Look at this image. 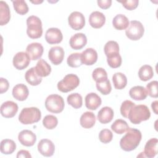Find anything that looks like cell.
Returning <instances> with one entry per match:
<instances>
[{
  "instance_id": "6da1fadb",
  "label": "cell",
  "mask_w": 158,
  "mask_h": 158,
  "mask_svg": "<svg viewBox=\"0 0 158 158\" xmlns=\"http://www.w3.org/2000/svg\"><path fill=\"white\" fill-rule=\"evenodd\" d=\"M142 135L139 130L129 128L126 134L120 141V146L125 151H131L135 149L141 140Z\"/></svg>"
},
{
  "instance_id": "7a4b0ae2",
  "label": "cell",
  "mask_w": 158,
  "mask_h": 158,
  "mask_svg": "<svg viewBox=\"0 0 158 158\" xmlns=\"http://www.w3.org/2000/svg\"><path fill=\"white\" fill-rule=\"evenodd\" d=\"M151 117V112L147 106L144 104L135 105L129 111L127 118L133 124H139L143 121L148 120Z\"/></svg>"
},
{
  "instance_id": "3957f363",
  "label": "cell",
  "mask_w": 158,
  "mask_h": 158,
  "mask_svg": "<svg viewBox=\"0 0 158 158\" xmlns=\"http://www.w3.org/2000/svg\"><path fill=\"white\" fill-rule=\"evenodd\" d=\"M41 117V111L38 108L35 107H25L21 110L19 115V120L22 124L28 125L39 122Z\"/></svg>"
},
{
  "instance_id": "277c9868",
  "label": "cell",
  "mask_w": 158,
  "mask_h": 158,
  "mask_svg": "<svg viewBox=\"0 0 158 158\" xmlns=\"http://www.w3.org/2000/svg\"><path fill=\"white\" fill-rule=\"evenodd\" d=\"M27 34L31 39L40 38L43 34L41 19L35 15H31L27 19Z\"/></svg>"
},
{
  "instance_id": "5b68a950",
  "label": "cell",
  "mask_w": 158,
  "mask_h": 158,
  "mask_svg": "<svg viewBox=\"0 0 158 158\" xmlns=\"http://www.w3.org/2000/svg\"><path fill=\"white\" fill-rule=\"evenodd\" d=\"M46 109L50 112L59 114L61 112L65 106L64 99L58 94H51L47 97L45 101Z\"/></svg>"
},
{
  "instance_id": "8992f818",
  "label": "cell",
  "mask_w": 158,
  "mask_h": 158,
  "mask_svg": "<svg viewBox=\"0 0 158 158\" xmlns=\"http://www.w3.org/2000/svg\"><path fill=\"white\" fill-rule=\"evenodd\" d=\"M80 84L78 77L75 74L66 75L64 78L58 82L57 89L62 93H67L75 89Z\"/></svg>"
},
{
  "instance_id": "52a82bcc",
  "label": "cell",
  "mask_w": 158,
  "mask_h": 158,
  "mask_svg": "<svg viewBox=\"0 0 158 158\" xmlns=\"http://www.w3.org/2000/svg\"><path fill=\"white\" fill-rule=\"evenodd\" d=\"M144 28L143 24L137 20H132L125 30L127 38L133 41L139 40L144 35Z\"/></svg>"
},
{
  "instance_id": "ba28073f",
  "label": "cell",
  "mask_w": 158,
  "mask_h": 158,
  "mask_svg": "<svg viewBox=\"0 0 158 158\" xmlns=\"http://www.w3.org/2000/svg\"><path fill=\"white\" fill-rule=\"evenodd\" d=\"M70 27L75 30H80L85 25V18L83 14L78 11L72 12L68 17Z\"/></svg>"
},
{
  "instance_id": "9c48e42d",
  "label": "cell",
  "mask_w": 158,
  "mask_h": 158,
  "mask_svg": "<svg viewBox=\"0 0 158 158\" xmlns=\"http://www.w3.org/2000/svg\"><path fill=\"white\" fill-rule=\"evenodd\" d=\"M30 57L25 52H19L13 57V65L17 70H23L27 68L30 62Z\"/></svg>"
},
{
  "instance_id": "30bf717a",
  "label": "cell",
  "mask_w": 158,
  "mask_h": 158,
  "mask_svg": "<svg viewBox=\"0 0 158 158\" xmlns=\"http://www.w3.org/2000/svg\"><path fill=\"white\" fill-rule=\"evenodd\" d=\"M18 139L22 145L30 147L33 146L36 143V136L31 130H23L19 133Z\"/></svg>"
},
{
  "instance_id": "8fae6325",
  "label": "cell",
  "mask_w": 158,
  "mask_h": 158,
  "mask_svg": "<svg viewBox=\"0 0 158 158\" xmlns=\"http://www.w3.org/2000/svg\"><path fill=\"white\" fill-rule=\"evenodd\" d=\"M38 150L43 156L51 157L54 153L55 146L51 140L43 139L38 144Z\"/></svg>"
},
{
  "instance_id": "7c38bea8",
  "label": "cell",
  "mask_w": 158,
  "mask_h": 158,
  "mask_svg": "<svg viewBox=\"0 0 158 158\" xmlns=\"http://www.w3.org/2000/svg\"><path fill=\"white\" fill-rule=\"evenodd\" d=\"M64 50L60 46H54L51 48L48 52V57L54 65H59L64 58Z\"/></svg>"
},
{
  "instance_id": "4fadbf2b",
  "label": "cell",
  "mask_w": 158,
  "mask_h": 158,
  "mask_svg": "<svg viewBox=\"0 0 158 158\" xmlns=\"http://www.w3.org/2000/svg\"><path fill=\"white\" fill-rule=\"evenodd\" d=\"M18 109L17 103L12 101H7L1 106V114L5 118H12L15 115Z\"/></svg>"
},
{
  "instance_id": "5bb4252c",
  "label": "cell",
  "mask_w": 158,
  "mask_h": 158,
  "mask_svg": "<svg viewBox=\"0 0 158 158\" xmlns=\"http://www.w3.org/2000/svg\"><path fill=\"white\" fill-rule=\"evenodd\" d=\"M63 39L61 31L57 28H50L45 34V40L49 44L60 43Z\"/></svg>"
},
{
  "instance_id": "9a60e30c",
  "label": "cell",
  "mask_w": 158,
  "mask_h": 158,
  "mask_svg": "<svg viewBox=\"0 0 158 158\" xmlns=\"http://www.w3.org/2000/svg\"><path fill=\"white\" fill-rule=\"evenodd\" d=\"M43 46L39 43H30L26 48V52L33 60L40 59L43 54Z\"/></svg>"
},
{
  "instance_id": "2e32d148",
  "label": "cell",
  "mask_w": 158,
  "mask_h": 158,
  "mask_svg": "<svg viewBox=\"0 0 158 158\" xmlns=\"http://www.w3.org/2000/svg\"><path fill=\"white\" fill-rule=\"evenodd\" d=\"M87 43L86 35L83 33H78L71 36L69 44L70 47L75 50L82 49Z\"/></svg>"
},
{
  "instance_id": "e0dca14e",
  "label": "cell",
  "mask_w": 158,
  "mask_h": 158,
  "mask_svg": "<svg viewBox=\"0 0 158 158\" xmlns=\"http://www.w3.org/2000/svg\"><path fill=\"white\" fill-rule=\"evenodd\" d=\"M82 63L86 65H92L98 60V53L93 48H87L81 53Z\"/></svg>"
},
{
  "instance_id": "ac0fdd59",
  "label": "cell",
  "mask_w": 158,
  "mask_h": 158,
  "mask_svg": "<svg viewBox=\"0 0 158 158\" xmlns=\"http://www.w3.org/2000/svg\"><path fill=\"white\" fill-rule=\"evenodd\" d=\"M89 22L93 28H100L106 22V17L101 12L94 11L89 15Z\"/></svg>"
},
{
  "instance_id": "d6986e66",
  "label": "cell",
  "mask_w": 158,
  "mask_h": 158,
  "mask_svg": "<svg viewBox=\"0 0 158 158\" xmlns=\"http://www.w3.org/2000/svg\"><path fill=\"white\" fill-rule=\"evenodd\" d=\"M28 89L27 86L24 84H17L12 89V96L15 99L18 101H25L28 98Z\"/></svg>"
},
{
  "instance_id": "ffe728a7",
  "label": "cell",
  "mask_w": 158,
  "mask_h": 158,
  "mask_svg": "<svg viewBox=\"0 0 158 158\" xmlns=\"http://www.w3.org/2000/svg\"><path fill=\"white\" fill-rule=\"evenodd\" d=\"M114 115V110L110 107H103L98 113L97 118L98 121L102 123L106 124L112 121Z\"/></svg>"
},
{
  "instance_id": "44dd1931",
  "label": "cell",
  "mask_w": 158,
  "mask_h": 158,
  "mask_svg": "<svg viewBox=\"0 0 158 158\" xmlns=\"http://www.w3.org/2000/svg\"><path fill=\"white\" fill-rule=\"evenodd\" d=\"M102 101L100 98L95 93H90L85 97V106L89 110H96L101 104Z\"/></svg>"
},
{
  "instance_id": "7402d4cb",
  "label": "cell",
  "mask_w": 158,
  "mask_h": 158,
  "mask_svg": "<svg viewBox=\"0 0 158 158\" xmlns=\"http://www.w3.org/2000/svg\"><path fill=\"white\" fill-rule=\"evenodd\" d=\"M157 143L158 140L156 138H151L146 142L143 152L145 157L148 158H152L157 155Z\"/></svg>"
},
{
  "instance_id": "603a6c76",
  "label": "cell",
  "mask_w": 158,
  "mask_h": 158,
  "mask_svg": "<svg viewBox=\"0 0 158 158\" xmlns=\"http://www.w3.org/2000/svg\"><path fill=\"white\" fill-rule=\"evenodd\" d=\"M80 122L84 128H91L96 123V116L92 112H85L80 117Z\"/></svg>"
},
{
  "instance_id": "cb8c5ba5",
  "label": "cell",
  "mask_w": 158,
  "mask_h": 158,
  "mask_svg": "<svg viewBox=\"0 0 158 158\" xmlns=\"http://www.w3.org/2000/svg\"><path fill=\"white\" fill-rule=\"evenodd\" d=\"M35 69L36 73L40 77H47L51 72V67L49 64H48L46 61L42 59H40L38 61Z\"/></svg>"
},
{
  "instance_id": "d4e9b609",
  "label": "cell",
  "mask_w": 158,
  "mask_h": 158,
  "mask_svg": "<svg viewBox=\"0 0 158 158\" xmlns=\"http://www.w3.org/2000/svg\"><path fill=\"white\" fill-rule=\"evenodd\" d=\"M129 95L134 100L142 101L146 98L148 94L146 88L143 86H135L130 89Z\"/></svg>"
},
{
  "instance_id": "484cf974",
  "label": "cell",
  "mask_w": 158,
  "mask_h": 158,
  "mask_svg": "<svg viewBox=\"0 0 158 158\" xmlns=\"http://www.w3.org/2000/svg\"><path fill=\"white\" fill-rule=\"evenodd\" d=\"M130 22L128 19L123 14H118L115 16L112 20V25L116 30H125L129 26Z\"/></svg>"
},
{
  "instance_id": "4316f807",
  "label": "cell",
  "mask_w": 158,
  "mask_h": 158,
  "mask_svg": "<svg viewBox=\"0 0 158 158\" xmlns=\"http://www.w3.org/2000/svg\"><path fill=\"white\" fill-rule=\"evenodd\" d=\"M25 78L27 82L32 86H37L42 81V78L36 73L35 67H31L26 72Z\"/></svg>"
},
{
  "instance_id": "83f0119b",
  "label": "cell",
  "mask_w": 158,
  "mask_h": 158,
  "mask_svg": "<svg viewBox=\"0 0 158 158\" xmlns=\"http://www.w3.org/2000/svg\"><path fill=\"white\" fill-rule=\"evenodd\" d=\"M0 25H6L10 20V12L7 4L2 1L0 2Z\"/></svg>"
},
{
  "instance_id": "f1b7e54d",
  "label": "cell",
  "mask_w": 158,
  "mask_h": 158,
  "mask_svg": "<svg viewBox=\"0 0 158 158\" xmlns=\"http://www.w3.org/2000/svg\"><path fill=\"white\" fill-rule=\"evenodd\" d=\"M112 81L115 89H122L127 86V78L123 73L117 72L112 76Z\"/></svg>"
},
{
  "instance_id": "f546056e",
  "label": "cell",
  "mask_w": 158,
  "mask_h": 158,
  "mask_svg": "<svg viewBox=\"0 0 158 158\" xmlns=\"http://www.w3.org/2000/svg\"><path fill=\"white\" fill-rule=\"evenodd\" d=\"M16 149L15 143L10 139H2L1 142L0 150L4 154H11Z\"/></svg>"
},
{
  "instance_id": "4dcf8cb0",
  "label": "cell",
  "mask_w": 158,
  "mask_h": 158,
  "mask_svg": "<svg viewBox=\"0 0 158 158\" xmlns=\"http://www.w3.org/2000/svg\"><path fill=\"white\" fill-rule=\"evenodd\" d=\"M154 76L152 67L149 65L141 66L138 71V77L141 81H146L151 79Z\"/></svg>"
},
{
  "instance_id": "1f68e13d",
  "label": "cell",
  "mask_w": 158,
  "mask_h": 158,
  "mask_svg": "<svg viewBox=\"0 0 158 158\" xmlns=\"http://www.w3.org/2000/svg\"><path fill=\"white\" fill-rule=\"evenodd\" d=\"M128 128L129 126L127 122L122 119H117L111 125L112 130L119 135L125 133Z\"/></svg>"
},
{
  "instance_id": "d6a6232c",
  "label": "cell",
  "mask_w": 158,
  "mask_h": 158,
  "mask_svg": "<svg viewBox=\"0 0 158 158\" xmlns=\"http://www.w3.org/2000/svg\"><path fill=\"white\" fill-rule=\"evenodd\" d=\"M67 101L69 105L74 109H79L82 106L83 99L82 96L77 93H72L67 96Z\"/></svg>"
},
{
  "instance_id": "836d02e7",
  "label": "cell",
  "mask_w": 158,
  "mask_h": 158,
  "mask_svg": "<svg viewBox=\"0 0 158 158\" xmlns=\"http://www.w3.org/2000/svg\"><path fill=\"white\" fill-rule=\"evenodd\" d=\"M67 63L69 67L73 68H77L81 66L83 64L81 53L75 52L69 55L67 59Z\"/></svg>"
},
{
  "instance_id": "e575fe53",
  "label": "cell",
  "mask_w": 158,
  "mask_h": 158,
  "mask_svg": "<svg viewBox=\"0 0 158 158\" xmlns=\"http://www.w3.org/2000/svg\"><path fill=\"white\" fill-rule=\"evenodd\" d=\"M107 62L111 68L116 69L119 67L122 64V57L119 52L114 53L107 56Z\"/></svg>"
},
{
  "instance_id": "d590c367",
  "label": "cell",
  "mask_w": 158,
  "mask_h": 158,
  "mask_svg": "<svg viewBox=\"0 0 158 158\" xmlns=\"http://www.w3.org/2000/svg\"><path fill=\"white\" fill-rule=\"evenodd\" d=\"M12 4L15 12L20 15H25L28 12V7L27 2L23 0L12 1Z\"/></svg>"
},
{
  "instance_id": "8d00e7d4",
  "label": "cell",
  "mask_w": 158,
  "mask_h": 158,
  "mask_svg": "<svg viewBox=\"0 0 158 158\" xmlns=\"http://www.w3.org/2000/svg\"><path fill=\"white\" fill-rule=\"evenodd\" d=\"M58 124V120L57 117L52 115H46L43 120V126L48 129L52 130L57 127Z\"/></svg>"
},
{
  "instance_id": "74e56055",
  "label": "cell",
  "mask_w": 158,
  "mask_h": 158,
  "mask_svg": "<svg viewBox=\"0 0 158 158\" xmlns=\"http://www.w3.org/2000/svg\"><path fill=\"white\" fill-rule=\"evenodd\" d=\"M104 51L106 57L114 53H118L119 52L118 44L115 41H109L106 43Z\"/></svg>"
},
{
  "instance_id": "f35d334b",
  "label": "cell",
  "mask_w": 158,
  "mask_h": 158,
  "mask_svg": "<svg viewBox=\"0 0 158 158\" xmlns=\"http://www.w3.org/2000/svg\"><path fill=\"white\" fill-rule=\"evenodd\" d=\"M92 77L93 80L96 81V83L101 82L104 80H106L107 78V73L106 71L101 67L96 68L93 73H92Z\"/></svg>"
},
{
  "instance_id": "ab89813d",
  "label": "cell",
  "mask_w": 158,
  "mask_h": 158,
  "mask_svg": "<svg viewBox=\"0 0 158 158\" xmlns=\"http://www.w3.org/2000/svg\"><path fill=\"white\" fill-rule=\"evenodd\" d=\"M96 86L97 89L104 95L109 94L112 90L111 84L109 80L108 79L101 82L96 83Z\"/></svg>"
},
{
  "instance_id": "60d3db41",
  "label": "cell",
  "mask_w": 158,
  "mask_h": 158,
  "mask_svg": "<svg viewBox=\"0 0 158 158\" xmlns=\"http://www.w3.org/2000/svg\"><path fill=\"white\" fill-rule=\"evenodd\" d=\"M157 86H158V81L156 80L152 81L150 83H149L146 85V88L147 94L152 98H157L158 97Z\"/></svg>"
},
{
  "instance_id": "b9f144b4",
  "label": "cell",
  "mask_w": 158,
  "mask_h": 158,
  "mask_svg": "<svg viewBox=\"0 0 158 158\" xmlns=\"http://www.w3.org/2000/svg\"><path fill=\"white\" fill-rule=\"evenodd\" d=\"M113 138V134L112 131L109 129L102 130L99 134V139L102 143L107 144L110 143Z\"/></svg>"
},
{
  "instance_id": "7bdbcfd3",
  "label": "cell",
  "mask_w": 158,
  "mask_h": 158,
  "mask_svg": "<svg viewBox=\"0 0 158 158\" xmlns=\"http://www.w3.org/2000/svg\"><path fill=\"white\" fill-rule=\"evenodd\" d=\"M135 105L134 102L130 100H125L124 101L120 106V113L121 115L127 118L128 114L129 113L130 110Z\"/></svg>"
},
{
  "instance_id": "ee69618b",
  "label": "cell",
  "mask_w": 158,
  "mask_h": 158,
  "mask_svg": "<svg viewBox=\"0 0 158 158\" xmlns=\"http://www.w3.org/2000/svg\"><path fill=\"white\" fill-rule=\"evenodd\" d=\"M119 2L122 3L123 6L128 10L135 9L139 4V1L138 0H128L125 1H120Z\"/></svg>"
},
{
  "instance_id": "f6af8a7d",
  "label": "cell",
  "mask_w": 158,
  "mask_h": 158,
  "mask_svg": "<svg viewBox=\"0 0 158 158\" xmlns=\"http://www.w3.org/2000/svg\"><path fill=\"white\" fill-rule=\"evenodd\" d=\"M9 87V83L7 79L0 78V93L2 94L6 92Z\"/></svg>"
},
{
  "instance_id": "bcb514c9",
  "label": "cell",
  "mask_w": 158,
  "mask_h": 158,
  "mask_svg": "<svg viewBox=\"0 0 158 158\" xmlns=\"http://www.w3.org/2000/svg\"><path fill=\"white\" fill-rule=\"evenodd\" d=\"M98 6L102 9H107L109 8L112 4L111 0H104V1H97Z\"/></svg>"
},
{
  "instance_id": "7dc6e473",
  "label": "cell",
  "mask_w": 158,
  "mask_h": 158,
  "mask_svg": "<svg viewBox=\"0 0 158 158\" xmlns=\"http://www.w3.org/2000/svg\"><path fill=\"white\" fill-rule=\"evenodd\" d=\"M17 158H21V157H23V158H31V156L30 154V152L27 151V150H20L17 152Z\"/></svg>"
},
{
  "instance_id": "c3c4849f",
  "label": "cell",
  "mask_w": 158,
  "mask_h": 158,
  "mask_svg": "<svg viewBox=\"0 0 158 158\" xmlns=\"http://www.w3.org/2000/svg\"><path fill=\"white\" fill-rule=\"evenodd\" d=\"M157 104H158V101H155L152 102V104H151L152 109V110L154 111V112L156 114H158V112H157V110H158Z\"/></svg>"
},
{
  "instance_id": "681fc988",
  "label": "cell",
  "mask_w": 158,
  "mask_h": 158,
  "mask_svg": "<svg viewBox=\"0 0 158 158\" xmlns=\"http://www.w3.org/2000/svg\"><path fill=\"white\" fill-rule=\"evenodd\" d=\"M32 3H34V4H40L41 2H43V1H31Z\"/></svg>"
}]
</instances>
